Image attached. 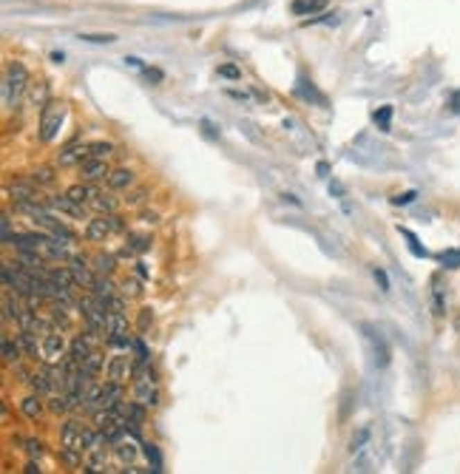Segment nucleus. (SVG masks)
<instances>
[{
	"instance_id": "obj_8",
	"label": "nucleus",
	"mask_w": 460,
	"mask_h": 474,
	"mask_svg": "<svg viewBox=\"0 0 460 474\" xmlns=\"http://www.w3.org/2000/svg\"><path fill=\"white\" fill-rule=\"evenodd\" d=\"M69 267H71V273H74L77 287H83V290H91V284L97 281V270L91 267V258L83 256V253H74V256H71Z\"/></svg>"
},
{
	"instance_id": "obj_53",
	"label": "nucleus",
	"mask_w": 460,
	"mask_h": 474,
	"mask_svg": "<svg viewBox=\"0 0 460 474\" xmlns=\"http://www.w3.org/2000/svg\"><path fill=\"white\" fill-rule=\"evenodd\" d=\"M134 270H137V276H139V279H148V267H145V261H137V267H134Z\"/></svg>"
},
{
	"instance_id": "obj_21",
	"label": "nucleus",
	"mask_w": 460,
	"mask_h": 474,
	"mask_svg": "<svg viewBox=\"0 0 460 474\" xmlns=\"http://www.w3.org/2000/svg\"><path fill=\"white\" fill-rule=\"evenodd\" d=\"M74 202H80V204H91V202H94V196L100 193V188H97V182H77V185H71L69 191H66Z\"/></svg>"
},
{
	"instance_id": "obj_49",
	"label": "nucleus",
	"mask_w": 460,
	"mask_h": 474,
	"mask_svg": "<svg viewBox=\"0 0 460 474\" xmlns=\"http://www.w3.org/2000/svg\"><path fill=\"white\" fill-rule=\"evenodd\" d=\"M219 74H222V77H230V80H239V77H241V71H239L236 66H230V63L219 66Z\"/></svg>"
},
{
	"instance_id": "obj_51",
	"label": "nucleus",
	"mask_w": 460,
	"mask_h": 474,
	"mask_svg": "<svg viewBox=\"0 0 460 474\" xmlns=\"http://www.w3.org/2000/svg\"><path fill=\"white\" fill-rule=\"evenodd\" d=\"M415 196H418L415 191H407V193H398V196H395L392 202H395V204H409V202H412Z\"/></svg>"
},
{
	"instance_id": "obj_41",
	"label": "nucleus",
	"mask_w": 460,
	"mask_h": 474,
	"mask_svg": "<svg viewBox=\"0 0 460 474\" xmlns=\"http://www.w3.org/2000/svg\"><path fill=\"white\" fill-rule=\"evenodd\" d=\"M23 449L28 452V457H37L40 460V455H43V440L28 437V440H23Z\"/></svg>"
},
{
	"instance_id": "obj_14",
	"label": "nucleus",
	"mask_w": 460,
	"mask_h": 474,
	"mask_svg": "<svg viewBox=\"0 0 460 474\" xmlns=\"http://www.w3.org/2000/svg\"><path fill=\"white\" fill-rule=\"evenodd\" d=\"M15 338H17V344H20V349H23V355H26V361H43L40 358V335L37 333H32V330H17L15 333Z\"/></svg>"
},
{
	"instance_id": "obj_12",
	"label": "nucleus",
	"mask_w": 460,
	"mask_h": 474,
	"mask_svg": "<svg viewBox=\"0 0 460 474\" xmlns=\"http://www.w3.org/2000/svg\"><path fill=\"white\" fill-rule=\"evenodd\" d=\"M108 159H97V157H88L83 165H80V179L85 182H105L108 179Z\"/></svg>"
},
{
	"instance_id": "obj_37",
	"label": "nucleus",
	"mask_w": 460,
	"mask_h": 474,
	"mask_svg": "<svg viewBox=\"0 0 460 474\" xmlns=\"http://www.w3.org/2000/svg\"><path fill=\"white\" fill-rule=\"evenodd\" d=\"M111 154H114V145H111V142H88V157L108 159Z\"/></svg>"
},
{
	"instance_id": "obj_11",
	"label": "nucleus",
	"mask_w": 460,
	"mask_h": 474,
	"mask_svg": "<svg viewBox=\"0 0 460 474\" xmlns=\"http://www.w3.org/2000/svg\"><path fill=\"white\" fill-rule=\"evenodd\" d=\"M60 446L83 452V423L77 418H66L60 426Z\"/></svg>"
},
{
	"instance_id": "obj_16",
	"label": "nucleus",
	"mask_w": 460,
	"mask_h": 474,
	"mask_svg": "<svg viewBox=\"0 0 460 474\" xmlns=\"http://www.w3.org/2000/svg\"><path fill=\"white\" fill-rule=\"evenodd\" d=\"M105 185L111 191H131L137 185V170L134 168H111Z\"/></svg>"
},
{
	"instance_id": "obj_33",
	"label": "nucleus",
	"mask_w": 460,
	"mask_h": 474,
	"mask_svg": "<svg viewBox=\"0 0 460 474\" xmlns=\"http://www.w3.org/2000/svg\"><path fill=\"white\" fill-rule=\"evenodd\" d=\"M151 245H153V239H151L148 233H134V236H128V242H126V247H128L134 256L151 250Z\"/></svg>"
},
{
	"instance_id": "obj_9",
	"label": "nucleus",
	"mask_w": 460,
	"mask_h": 474,
	"mask_svg": "<svg viewBox=\"0 0 460 474\" xmlns=\"http://www.w3.org/2000/svg\"><path fill=\"white\" fill-rule=\"evenodd\" d=\"M85 159H88V142H80V139L63 145V148L57 151V165H60V168H74V165L80 168Z\"/></svg>"
},
{
	"instance_id": "obj_22",
	"label": "nucleus",
	"mask_w": 460,
	"mask_h": 474,
	"mask_svg": "<svg viewBox=\"0 0 460 474\" xmlns=\"http://www.w3.org/2000/svg\"><path fill=\"white\" fill-rule=\"evenodd\" d=\"M0 344H3V364H6V367L17 364V361H26V355H23L17 338H12L6 330H3V338H0Z\"/></svg>"
},
{
	"instance_id": "obj_38",
	"label": "nucleus",
	"mask_w": 460,
	"mask_h": 474,
	"mask_svg": "<svg viewBox=\"0 0 460 474\" xmlns=\"http://www.w3.org/2000/svg\"><path fill=\"white\" fill-rule=\"evenodd\" d=\"M0 227H3V245H6V247H12V239L17 236V230L12 227V216H9V213L0 216Z\"/></svg>"
},
{
	"instance_id": "obj_13",
	"label": "nucleus",
	"mask_w": 460,
	"mask_h": 474,
	"mask_svg": "<svg viewBox=\"0 0 460 474\" xmlns=\"http://www.w3.org/2000/svg\"><path fill=\"white\" fill-rule=\"evenodd\" d=\"M137 440H139V437H134V434H128V432H126L119 440H114V443H111V452H114L122 463H126V466H128V463H137V457H139V446H137Z\"/></svg>"
},
{
	"instance_id": "obj_34",
	"label": "nucleus",
	"mask_w": 460,
	"mask_h": 474,
	"mask_svg": "<svg viewBox=\"0 0 460 474\" xmlns=\"http://www.w3.org/2000/svg\"><path fill=\"white\" fill-rule=\"evenodd\" d=\"M142 452H145V457H148V463H151V471H153V474L165 471V468H162V455H160V449L153 446V443H142Z\"/></svg>"
},
{
	"instance_id": "obj_5",
	"label": "nucleus",
	"mask_w": 460,
	"mask_h": 474,
	"mask_svg": "<svg viewBox=\"0 0 460 474\" xmlns=\"http://www.w3.org/2000/svg\"><path fill=\"white\" fill-rule=\"evenodd\" d=\"M43 202L49 204L51 213L69 216V219H85V204L74 202L69 193H51V196H43Z\"/></svg>"
},
{
	"instance_id": "obj_35",
	"label": "nucleus",
	"mask_w": 460,
	"mask_h": 474,
	"mask_svg": "<svg viewBox=\"0 0 460 474\" xmlns=\"http://www.w3.org/2000/svg\"><path fill=\"white\" fill-rule=\"evenodd\" d=\"M119 292L126 295V299H139V295L145 292V287H142V281H137V279H126L119 284Z\"/></svg>"
},
{
	"instance_id": "obj_45",
	"label": "nucleus",
	"mask_w": 460,
	"mask_h": 474,
	"mask_svg": "<svg viewBox=\"0 0 460 474\" xmlns=\"http://www.w3.org/2000/svg\"><path fill=\"white\" fill-rule=\"evenodd\" d=\"M137 222H139V225H151V227H153V225H160V213H157V211H142Z\"/></svg>"
},
{
	"instance_id": "obj_43",
	"label": "nucleus",
	"mask_w": 460,
	"mask_h": 474,
	"mask_svg": "<svg viewBox=\"0 0 460 474\" xmlns=\"http://www.w3.org/2000/svg\"><path fill=\"white\" fill-rule=\"evenodd\" d=\"M131 349L137 352V358H139V361H148V358H151V352H148V346H145L142 335H139V338H134V346H131Z\"/></svg>"
},
{
	"instance_id": "obj_42",
	"label": "nucleus",
	"mask_w": 460,
	"mask_h": 474,
	"mask_svg": "<svg viewBox=\"0 0 460 474\" xmlns=\"http://www.w3.org/2000/svg\"><path fill=\"white\" fill-rule=\"evenodd\" d=\"M151 321H153L151 310H148V307H142V310H139V321H137V330H139V335H145V333H148V327H151Z\"/></svg>"
},
{
	"instance_id": "obj_24",
	"label": "nucleus",
	"mask_w": 460,
	"mask_h": 474,
	"mask_svg": "<svg viewBox=\"0 0 460 474\" xmlns=\"http://www.w3.org/2000/svg\"><path fill=\"white\" fill-rule=\"evenodd\" d=\"M91 207H94L97 213H117V211H119V199H117V196H114V191L108 188V191H100V193L94 196Z\"/></svg>"
},
{
	"instance_id": "obj_15",
	"label": "nucleus",
	"mask_w": 460,
	"mask_h": 474,
	"mask_svg": "<svg viewBox=\"0 0 460 474\" xmlns=\"http://www.w3.org/2000/svg\"><path fill=\"white\" fill-rule=\"evenodd\" d=\"M100 403H103V409H119L122 403H126V389H122L119 380H105L103 383Z\"/></svg>"
},
{
	"instance_id": "obj_23",
	"label": "nucleus",
	"mask_w": 460,
	"mask_h": 474,
	"mask_svg": "<svg viewBox=\"0 0 460 474\" xmlns=\"http://www.w3.org/2000/svg\"><path fill=\"white\" fill-rule=\"evenodd\" d=\"M28 179H32L40 191H49V188H54V185H57V170H54V168H49V165H37L32 173H28Z\"/></svg>"
},
{
	"instance_id": "obj_3",
	"label": "nucleus",
	"mask_w": 460,
	"mask_h": 474,
	"mask_svg": "<svg viewBox=\"0 0 460 474\" xmlns=\"http://www.w3.org/2000/svg\"><path fill=\"white\" fill-rule=\"evenodd\" d=\"M66 330H49L46 335H40V358H43V364H60L69 355V341H66V335H63Z\"/></svg>"
},
{
	"instance_id": "obj_47",
	"label": "nucleus",
	"mask_w": 460,
	"mask_h": 474,
	"mask_svg": "<svg viewBox=\"0 0 460 474\" xmlns=\"http://www.w3.org/2000/svg\"><path fill=\"white\" fill-rule=\"evenodd\" d=\"M404 236H407V242H409V250L415 253V256H426V250L418 245V239H415V233H409V230H401Z\"/></svg>"
},
{
	"instance_id": "obj_18",
	"label": "nucleus",
	"mask_w": 460,
	"mask_h": 474,
	"mask_svg": "<svg viewBox=\"0 0 460 474\" xmlns=\"http://www.w3.org/2000/svg\"><path fill=\"white\" fill-rule=\"evenodd\" d=\"M49 242V233L43 230V233H17L15 239H12V247L15 250H40L43 253V245Z\"/></svg>"
},
{
	"instance_id": "obj_29",
	"label": "nucleus",
	"mask_w": 460,
	"mask_h": 474,
	"mask_svg": "<svg viewBox=\"0 0 460 474\" xmlns=\"http://www.w3.org/2000/svg\"><path fill=\"white\" fill-rule=\"evenodd\" d=\"M28 387H32V392H37V395H46V398L54 392V387H51V378L46 375V369L35 372V375H32V380H28Z\"/></svg>"
},
{
	"instance_id": "obj_40",
	"label": "nucleus",
	"mask_w": 460,
	"mask_h": 474,
	"mask_svg": "<svg viewBox=\"0 0 460 474\" xmlns=\"http://www.w3.org/2000/svg\"><path fill=\"white\" fill-rule=\"evenodd\" d=\"M108 313H128V299H126V295H111V299H108Z\"/></svg>"
},
{
	"instance_id": "obj_26",
	"label": "nucleus",
	"mask_w": 460,
	"mask_h": 474,
	"mask_svg": "<svg viewBox=\"0 0 460 474\" xmlns=\"http://www.w3.org/2000/svg\"><path fill=\"white\" fill-rule=\"evenodd\" d=\"M327 3L330 0H293L290 9H293V15L304 17V15H318L321 9H327Z\"/></svg>"
},
{
	"instance_id": "obj_52",
	"label": "nucleus",
	"mask_w": 460,
	"mask_h": 474,
	"mask_svg": "<svg viewBox=\"0 0 460 474\" xmlns=\"http://www.w3.org/2000/svg\"><path fill=\"white\" fill-rule=\"evenodd\" d=\"M375 281L381 284V290H384V292L389 290V279H386V273H384V270H378V267H375Z\"/></svg>"
},
{
	"instance_id": "obj_36",
	"label": "nucleus",
	"mask_w": 460,
	"mask_h": 474,
	"mask_svg": "<svg viewBox=\"0 0 460 474\" xmlns=\"http://www.w3.org/2000/svg\"><path fill=\"white\" fill-rule=\"evenodd\" d=\"M49 233H51V239H57V242H63V245H74V233H71L63 222H60V219H57V225H54Z\"/></svg>"
},
{
	"instance_id": "obj_27",
	"label": "nucleus",
	"mask_w": 460,
	"mask_h": 474,
	"mask_svg": "<svg viewBox=\"0 0 460 474\" xmlns=\"http://www.w3.org/2000/svg\"><path fill=\"white\" fill-rule=\"evenodd\" d=\"M46 403H49V412H54V414H71L74 412L69 392H51Z\"/></svg>"
},
{
	"instance_id": "obj_39",
	"label": "nucleus",
	"mask_w": 460,
	"mask_h": 474,
	"mask_svg": "<svg viewBox=\"0 0 460 474\" xmlns=\"http://www.w3.org/2000/svg\"><path fill=\"white\" fill-rule=\"evenodd\" d=\"M373 120H375V125H378L381 131H389V120H392V105H384L381 111H375V114H373Z\"/></svg>"
},
{
	"instance_id": "obj_4",
	"label": "nucleus",
	"mask_w": 460,
	"mask_h": 474,
	"mask_svg": "<svg viewBox=\"0 0 460 474\" xmlns=\"http://www.w3.org/2000/svg\"><path fill=\"white\" fill-rule=\"evenodd\" d=\"M131 355H128V349H114L108 358H105V367H103V375H105V380H126V378H131Z\"/></svg>"
},
{
	"instance_id": "obj_54",
	"label": "nucleus",
	"mask_w": 460,
	"mask_h": 474,
	"mask_svg": "<svg viewBox=\"0 0 460 474\" xmlns=\"http://www.w3.org/2000/svg\"><path fill=\"white\" fill-rule=\"evenodd\" d=\"M126 66H131V69H142V60H139V57H126Z\"/></svg>"
},
{
	"instance_id": "obj_28",
	"label": "nucleus",
	"mask_w": 460,
	"mask_h": 474,
	"mask_svg": "<svg viewBox=\"0 0 460 474\" xmlns=\"http://www.w3.org/2000/svg\"><path fill=\"white\" fill-rule=\"evenodd\" d=\"M88 292H94V295H100V299H111V295L117 292V284H114V279L111 276H97V281L91 284V290Z\"/></svg>"
},
{
	"instance_id": "obj_31",
	"label": "nucleus",
	"mask_w": 460,
	"mask_h": 474,
	"mask_svg": "<svg viewBox=\"0 0 460 474\" xmlns=\"http://www.w3.org/2000/svg\"><path fill=\"white\" fill-rule=\"evenodd\" d=\"M103 367H105V355L100 352V349H91V355H88V358L83 361V369L88 372V375H100L103 372Z\"/></svg>"
},
{
	"instance_id": "obj_56",
	"label": "nucleus",
	"mask_w": 460,
	"mask_h": 474,
	"mask_svg": "<svg viewBox=\"0 0 460 474\" xmlns=\"http://www.w3.org/2000/svg\"><path fill=\"white\" fill-rule=\"evenodd\" d=\"M51 60H54V63H63V60H66V54H63V51H54V54H51Z\"/></svg>"
},
{
	"instance_id": "obj_17",
	"label": "nucleus",
	"mask_w": 460,
	"mask_h": 474,
	"mask_svg": "<svg viewBox=\"0 0 460 474\" xmlns=\"http://www.w3.org/2000/svg\"><path fill=\"white\" fill-rule=\"evenodd\" d=\"M134 401H139V403H145L148 409H153V406L160 403V389H157V383L148 380V378L134 380Z\"/></svg>"
},
{
	"instance_id": "obj_50",
	"label": "nucleus",
	"mask_w": 460,
	"mask_h": 474,
	"mask_svg": "<svg viewBox=\"0 0 460 474\" xmlns=\"http://www.w3.org/2000/svg\"><path fill=\"white\" fill-rule=\"evenodd\" d=\"M23 471H26V474H40V471H43V468H40V460H37V457H28L26 466H23Z\"/></svg>"
},
{
	"instance_id": "obj_10",
	"label": "nucleus",
	"mask_w": 460,
	"mask_h": 474,
	"mask_svg": "<svg viewBox=\"0 0 460 474\" xmlns=\"http://www.w3.org/2000/svg\"><path fill=\"white\" fill-rule=\"evenodd\" d=\"M83 236H85V242H91V245H100V242L108 239V236H114L111 233V225H108V216L105 213L91 216L85 222V227H83Z\"/></svg>"
},
{
	"instance_id": "obj_2",
	"label": "nucleus",
	"mask_w": 460,
	"mask_h": 474,
	"mask_svg": "<svg viewBox=\"0 0 460 474\" xmlns=\"http://www.w3.org/2000/svg\"><path fill=\"white\" fill-rule=\"evenodd\" d=\"M131 324H128V315L126 313H111L108 315V324H105V344L111 349H131L134 346V338H131Z\"/></svg>"
},
{
	"instance_id": "obj_6",
	"label": "nucleus",
	"mask_w": 460,
	"mask_h": 474,
	"mask_svg": "<svg viewBox=\"0 0 460 474\" xmlns=\"http://www.w3.org/2000/svg\"><path fill=\"white\" fill-rule=\"evenodd\" d=\"M63 120H66V108L60 105V103H49L43 108V116H40V139L43 142H51L57 137L60 125H63Z\"/></svg>"
},
{
	"instance_id": "obj_7",
	"label": "nucleus",
	"mask_w": 460,
	"mask_h": 474,
	"mask_svg": "<svg viewBox=\"0 0 460 474\" xmlns=\"http://www.w3.org/2000/svg\"><path fill=\"white\" fill-rule=\"evenodd\" d=\"M6 196L15 202V204H23V202H32V199H43L40 188L28 179V176H17L6 185Z\"/></svg>"
},
{
	"instance_id": "obj_44",
	"label": "nucleus",
	"mask_w": 460,
	"mask_h": 474,
	"mask_svg": "<svg viewBox=\"0 0 460 474\" xmlns=\"http://www.w3.org/2000/svg\"><path fill=\"white\" fill-rule=\"evenodd\" d=\"M108 216V225H111V233H122L126 230V219H122L119 213H105Z\"/></svg>"
},
{
	"instance_id": "obj_32",
	"label": "nucleus",
	"mask_w": 460,
	"mask_h": 474,
	"mask_svg": "<svg viewBox=\"0 0 460 474\" xmlns=\"http://www.w3.org/2000/svg\"><path fill=\"white\" fill-rule=\"evenodd\" d=\"M91 349H94V346H91L83 335H77V338L71 341V346H69V355H71V358H74L77 364H83V361L88 358V355H91Z\"/></svg>"
},
{
	"instance_id": "obj_19",
	"label": "nucleus",
	"mask_w": 460,
	"mask_h": 474,
	"mask_svg": "<svg viewBox=\"0 0 460 474\" xmlns=\"http://www.w3.org/2000/svg\"><path fill=\"white\" fill-rule=\"evenodd\" d=\"M43 256H46L49 261H60V264H69L74 253L69 250V245H63V242L51 239V233H49V242L43 245Z\"/></svg>"
},
{
	"instance_id": "obj_55",
	"label": "nucleus",
	"mask_w": 460,
	"mask_h": 474,
	"mask_svg": "<svg viewBox=\"0 0 460 474\" xmlns=\"http://www.w3.org/2000/svg\"><path fill=\"white\" fill-rule=\"evenodd\" d=\"M145 77H148V80H162V71H157V69H145Z\"/></svg>"
},
{
	"instance_id": "obj_30",
	"label": "nucleus",
	"mask_w": 460,
	"mask_h": 474,
	"mask_svg": "<svg viewBox=\"0 0 460 474\" xmlns=\"http://www.w3.org/2000/svg\"><path fill=\"white\" fill-rule=\"evenodd\" d=\"M151 202V188H145V185H134L131 191H128V196H126V204L128 207H142V204H148Z\"/></svg>"
},
{
	"instance_id": "obj_48",
	"label": "nucleus",
	"mask_w": 460,
	"mask_h": 474,
	"mask_svg": "<svg viewBox=\"0 0 460 474\" xmlns=\"http://www.w3.org/2000/svg\"><path fill=\"white\" fill-rule=\"evenodd\" d=\"M441 261H443V267H452V270L460 267V250H457V253H443Z\"/></svg>"
},
{
	"instance_id": "obj_46",
	"label": "nucleus",
	"mask_w": 460,
	"mask_h": 474,
	"mask_svg": "<svg viewBox=\"0 0 460 474\" xmlns=\"http://www.w3.org/2000/svg\"><path fill=\"white\" fill-rule=\"evenodd\" d=\"M80 40H85V43H114L117 37L114 35H80Z\"/></svg>"
},
{
	"instance_id": "obj_20",
	"label": "nucleus",
	"mask_w": 460,
	"mask_h": 474,
	"mask_svg": "<svg viewBox=\"0 0 460 474\" xmlns=\"http://www.w3.org/2000/svg\"><path fill=\"white\" fill-rule=\"evenodd\" d=\"M46 395H37V392H32V395H26L23 401H20V412H23V418L26 421H40L43 418V401Z\"/></svg>"
},
{
	"instance_id": "obj_1",
	"label": "nucleus",
	"mask_w": 460,
	"mask_h": 474,
	"mask_svg": "<svg viewBox=\"0 0 460 474\" xmlns=\"http://www.w3.org/2000/svg\"><path fill=\"white\" fill-rule=\"evenodd\" d=\"M28 88V71L23 63H9L6 66V77H3V108L12 111L17 108V103L23 100Z\"/></svg>"
},
{
	"instance_id": "obj_25",
	"label": "nucleus",
	"mask_w": 460,
	"mask_h": 474,
	"mask_svg": "<svg viewBox=\"0 0 460 474\" xmlns=\"http://www.w3.org/2000/svg\"><path fill=\"white\" fill-rule=\"evenodd\" d=\"M117 261H119V256H114V253H97L91 258V267L97 270V276H114Z\"/></svg>"
}]
</instances>
